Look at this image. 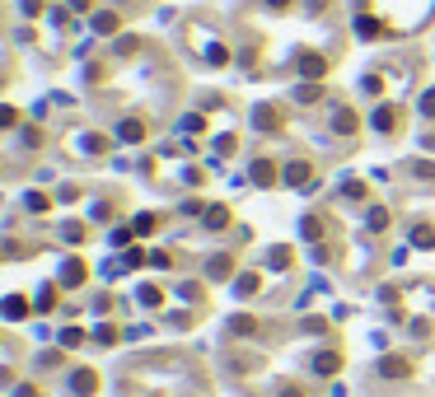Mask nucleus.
<instances>
[{
    "instance_id": "obj_3",
    "label": "nucleus",
    "mask_w": 435,
    "mask_h": 397,
    "mask_svg": "<svg viewBox=\"0 0 435 397\" xmlns=\"http://www.w3.org/2000/svg\"><path fill=\"white\" fill-rule=\"evenodd\" d=\"M374 126H379V131H389V126H393V112H389V107H379V112H374Z\"/></svg>"
},
{
    "instance_id": "obj_1",
    "label": "nucleus",
    "mask_w": 435,
    "mask_h": 397,
    "mask_svg": "<svg viewBox=\"0 0 435 397\" xmlns=\"http://www.w3.org/2000/svg\"><path fill=\"white\" fill-rule=\"evenodd\" d=\"M379 374H384V379H407V365H403V360H384Z\"/></svg>"
},
{
    "instance_id": "obj_5",
    "label": "nucleus",
    "mask_w": 435,
    "mask_h": 397,
    "mask_svg": "<svg viewBox=\"0 0 435 397\" xmlns=\"http://www.w3.org/2000/svg\"><path fill=\"white\" fill-rule=\"evenodd\" d=\"M421 112H431V117H435V93H426V98H421Z\"/></svg>"
},
{
    "instance_id": "obj_2",
    "label": "nucleus",
    "mask_w": 435,
    "mask_h": 397,
    "mask_svg": "<svg viewBox=\"0 0 435 397\" xmlns=\"http://www.w3.org/2000/svg\"><path fill=\"white\" fill-rule=\"evenodd\" d=\"M314 369H318V374H332V369H337V355H332V351L318 355V360H314Z\"/></svg>"
},
{
    "instance_id": "obj_4",
    "label": "nucleus",
    "mask_w": 435,
    "mask_h": 397,
    "mask_svg": "<svg viewBox=\"0 0 435 397\" xmlns=\"http://www.w3.org/2000/svg\"><path fill=\"white\" fill-rule=\"evenodd\" d=\"M122 140H140V126L136 122H122Z\"/></svg>"
}]
</instances>
